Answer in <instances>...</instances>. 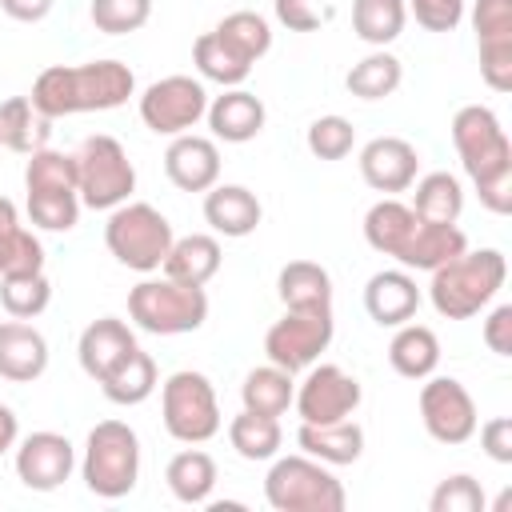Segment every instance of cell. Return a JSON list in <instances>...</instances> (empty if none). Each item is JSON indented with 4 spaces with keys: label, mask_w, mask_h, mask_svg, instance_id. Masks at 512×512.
Returning <instances> with one entry per match:
<instances>
[{
    "label": "cell",
    "mask_w": 512,
    "mask_h": 512,
    "mask_svg": "<svg viewBox=\"0 0 512 512\" xmlns=\"http://www.w3.org/2000/svg\"><path fill=\"white\" fill-rule=\"evenodd\" d=\"M420 220L432 224H456L464 212V184L452 172H428L412 180V204H408Z\"/></svg>",
    "instance_id": "obj_31"
},
{
    "label": "cell",
    "mask_w": 512,
    "mask_h": 512,
    "mask_svg": "<svg viewBox=\"0 0 512 512\" xmlns=\"http://www.w3.org/2000/svg\"><path fill=\"white\" fill-rule=\"evenodd\" d=\"M24 192H80L76 156L56 148H36L24 164Z\"/></svg>",
    "instance_id": "obj_38"
},
{
    "label": "cell",
    "mask_w": 512,
    "mask_h": 512,
    "mask_svg": "<svg viewBox=\"0 0 512 512\" xmlns=\"http://www.w3.org/2000/svg\"><path fill=\"white\" fill-rule=\"evenodd\" d=\"M44 272V244L32 228L20 224V212L8 196H0V276Z\"/></svg>",
    "instance_id": "obj_27"
},
{
    "label": "cell",
    "mask_w": 512,
    "mask_h": 512,
    "mask_svg": "<svg viewBox=\"0 0 512 512\" xmlns=\"http://www.w3.org/2000/svg\"><path fill=\"white\" fill-rule=\"evenodd\" d=\"M404 80V64L400 56H392L388 48H372L364 60H356L344 76V88L356 100H388Z\"/></svg>",
    "instance_id": "obj_33"
},
{
    "label": "cell",
    "mask_w": 512,
    "mask_h": 512,
    "mask_svg": "<svg viewBox=\"0 0 512 512\" xmlns=\"http://www.w3.org/2000/svg\"><path fill=\"white\" fill-rule=\"evenodd\" d=\"M88 16H92L96 32L128 36V32H140L152 20V0H92Z\"/></svg>",
    "instance_id": "obj_42"
},
{
    "label": "cell",
    "mask_w": 512,
    "mask_h": 512,
    "mask_svg": "<svg viewBox=\"0 0 512 512\" xmlns=\"http://www.w3.org/2000/svg\"><path fill=\"white\" fill-rule=\"evenodd\" d=\"M164 176L180 188V192H208L212 184H220V148L212 136H172L164 148Z\"/></svg>",
    "instance_id": "obj_16"
},
{
    "label": "cell",
    "mask_w": 512,
    "mask_h": 512,
    "mask_svg": "<svg viewBox=\"0 0 512 512\" xmlns=\"http://www.w3.org/2000/svg\"><path fill=\"white\" fill-rule=\"evenodd\" d=\"M208 112V92H204V80L196 76H160L152 80L144 92H140V120L148 132L156 136H184L192 132Z\"/></svg>",
    "instance_id": "obj_10"
},
{
    "label": "cell",
    "mask_w": 512,
    "mask_h": 512,
    "mask_svg": "<svg viewBox=\"0 0 512 512\" xmlns=\"http://www.w3.org/2000/svg\"><path fill=\"white\" fill-rule=\"evenodd\" d=\"M76 156V188H80V204L92 212H112L124 200H132L136 192V164L128 160V148L108 136H84V144L72 152Z\"/></svg>",
    "instance_id": "obj_8"
},
{
    "label": "cell",
    "mask_w": 512,
    "mask_h": 512,
    "mask_svg": "<svg viewBox=\"0 0 512 512\" xmlns=\"http://www.w3.org/2000/svg\"><path fill=\"white\" fill-rule=\"evenodd\" d=\"M128 320L152 336H184L204 328L208 292L196 284H180L168 276H148L128 292Z\"/></svg>",
    "instance_id": "obj_6"
},
{
    "label": "cell",
    "mask_w": 512,
    "mask_h": 512,
    "mask_svg": "<svg viewBox=\"0 0 512 512\" xmlns=\"http://www.w3.org/2000/svg\"><path fill=\"white\" fill-rule=\"evenodd\" d=\"M132 348H140V344H136V332H132L120 316H100V320H92V324L80 332L76 356H80L84 376L100 384Z\"/></svg>",
    "instance_id": "obj_21"
},
{
    "label": "cell",
    "mask_w": 512,
    "mask_h": 512,
    "mask_svg": "<svg viewBox=\"0 0 512 512\" xmlns=\"http://www.w3.org/2000/svg\"><path fill=\"white\" fill-rule=\"evenodd\" d=\"M220 260H224L220 240L208 236V232H192V236H176V240H172V248H168V256H164L160 272H164L168 280L204 288V284L220 272Z\"/></svg>",
    "instance_id": "obj_25"
},
{
    "label": "cell",
    "mask_w": 512,
    "mask_h": 512,
    "mask_svg": "<svg viewBox=\"0 0 512 512\" xmlns=\"http://www.w3.org/2000/svg\"><path fill=\"white\" fill-rule=\"evenodd\" d=\"M420 308V288L416 276L408 268H384L372 272L364 284V312L380 324V328H400L416 316Z\"/></svg>",
    "instance_id": "obj_20"
},
{
    "label": "cell",
    "mask_w": 512,
    "mask_h": 512,
    "mask_svg": "<svg viewBox=\"0 0 512 512\" xmlns=\"http://www.w3.org/2000/svg\"><path fill=\"white\" fill-rule=\"evenodd\" d=\"M360 400H364V388L352 372H344L340 364H308V376L296 384L292 408L300 424H332L352 416Z\"/></svg>",
    "instance_id": "obj_13"
},
{
    "label": "cell",
    "mask_w": 512,
    "mask_h": 512,
    "mask_svg": "<svg viewBox=\"0 0 512 512\" xmlns=\"http://www.w3.org/2000/svg\"><path fill=\"white\" fill-rule=\"evenodd\" d=\"M264 500L272 512H344L348 492L328 464L296 452L272 456V468L264 476Z\"/></svg>",
    "instance_id": "obj_4"
},
{
    "label": "cell",
    "mask_w": 512,
    "mask_h": 512,
    "mask_svg": "<svg viewBox=\"0 0 512 512\" xmlns=\"http://www.w3.org/2000/svg\"><path fill=\"white\" fill-rule=\"evenodd\" d=\"M216 480H220L216 460H212L204 448H184V452H176V456L168 460V468H164V484H168V492H172L180 504H208Z\"/></svg>",
    "instance_id": "obj_28"
},
{
    "label": "cell",
    "mask_w": 512,
    "mask_h": 512,
    "mask_svg": "<svg viewBox=\"0 0 512 512\" xmlns=\"http://www.w3.org/2000/svg\"><path fill=\"white\" fill-rule=\"evenodd\" d=\"M292 396H296V380H292V372H284L276 364L252 368L240 384V404L260 416H284L292 408Z\"/></svg>",
    "instance_id": "obj_34"
},
{
    "label": "cell",
    "mask_w": 512,
    "mask_h": 512,
    "mask_svg": "<svg viewBox=\"0 0 512 512\" xmlns=\"http://www.w3.org/2000/svg\"><path fill=\"white\" fill-rule=\"evenodd\" d=\"M480 48V76L492 92H512V40L476 44Z\"/></svg>",
    "instance_id": "obj_47"
},
{
    "label": "cell",
    "mask_w": 512,
    "mask_h": 512,
    "mask_svg": "<svg viewBox=\"0 0 512 512\" xmlns=\"http://www.w3.org/2000/svg\"><path fill=\"white\" fill-rule=\"evenodd\" d=\"M56 0H0V12L20 20V24H40L48 12H52Z\"/></svg>",
    "instance_id": "obj_50"
},
{
    "label": "cell",
    "mask_w": 512,
    "mask_h": 512,
    "mask_svg": "<svg viewBox=\"0 0 512 512\" xmlns=\"http://www.w3.org/2000/svg\"><path fill=\"white\" fill-rule=\"evenodd\" d=\"M276 296L292 312H332V276L316 260H288L276 276Z\"/></svg>",
    "instance_id": "obj_24"
},
{
    "label": "cell",
    "mask_w": 512,
    "mask_h": 512,
    "mask_svg": "<svg viewBox=\"0 0 512 512\" xmlns=\"http://www.w3.org/2000/svg\"><path fill=\"white\" fill-rule=\"evenodd\" d=\"M456 156L480 196V204L496 216L512 212V140L500 116L488 104H464L452 116Z\"/></svg>",
    "instance_id": "obj_2"
},
{
    "label": "cell",
    "mask_w": 512,
    "mask_h": 512,
    "mask_svg": "<svg viewBox=\"0 0 512 512\" xmlns=\"http://www.w3.org/2000/svg\"><path fill=\"white\" fill-rule=\"evenodd\" d=\"M48 340L28 320H0V380L32 384L48 372Z\"/></svg>",
    "instance_id": "obj_17"
},
{
    "label": "cell",
    "mask_w": 512,
    "mask_h": 512,
    "mask_svg": "<svg viewBox=\"0 0 512 512\" xmlns=\"http://www.w3.org/2000/svg\"><path fill=\"white\" fill-rule=\"evenodd\" d=\"M176 232L168 224V216L144 200H124L120 208L108 212L104 224V248L116 256V264L132 268V272H160L168 248H172Z\"/></svg>",
    "instance_id": "obj_7"
},
{
    "label": "cell",
    "mask_w": 512,
    "mask_h": 512,
    "mask_svg": "<svg viewBox=\"0 0 512 512\" xmlns=\"http://www.w3.org/2000/svg\"><path fill=\"white\" fill-rule=\"evenodd\" d=\"M472 32H476V44L512 40V0H476L472 4Z\"/></svg>",
    "instance_id": "obj_44"
},
{
    "label": "cell",
    "mask_w": 512,
    "mask_h": 512,
    "mask_svg": "<svg viewBox=\"0 0 512 512\" xmlns=\"http://www.w3.org/2000/svg\"><path fill=\"white\" fill-rule=\"evenodd\" d=\"M156 384H160L156 360H152L144 348H132V352L100 380V392H104L112 404H120V408H136V404H144V400L156 392Z\"/></svg>",
    "instance_id": "obj_29"
},
{
    "label": "cell",
    "mask_w": 512,
    "mask_h": 512,
    "mask_svg": "<svg viewBox=\"0 0 512 512\" xmlns=\"http://www.w3.org/2000/svg\"><path fill=\"white\" fill-rule=\"evenodd\" d=\"M388 364L404 380H428L440 364V340L428 324H400L388 340Z\"/></svg>",
    "instance_id": "obj_26"
},
{
    "label": "cell",
    "mask_w": 512,
    "mask_h": 512,
    "mask_svg": "<svg viewBox=\"0 0 512 512\" xmlns=\"http://www.w3.org/2000/svg\"><path fill=\"white\" fill-rule=\"evenodd\" d=\"M480 336H484L488 352H496V356H512V304H496V308L488 312Z\"/></svg>",
    "instance_id": "obj_49"
},
{
    "label": "cell",
    "mask_w": 512,
    "mask_h": 512,
    "mask_svg": "<svg viewBox=\"0 0 512 512\" xmlns=\"http://www.w3.org/2000/svg\"><path fill=\"white\" fill-rule=\"evenodd\" d=\"M332 336H336L332 312L284 308V316L264 332V352H268V364H276L284 372H304L308 364L320 360V352H328Z\"/></svg>",
    "instance_id": "obj_11"
},
{
    "label": "cell",
    "mask_w": 512,
    "mask_h": 512,
    "mask_svg": "<svg viewBox=\"0 0 512 512\" xmlns=\"http://www.w3.org/2000/svg\"><path fill=\"white\" fill-rule=\"evenodd\" d=\"M16 440H20V420H16V412L8 404H0V456L12 452Z\"/></svg>",
    "instance_id": "obj_51"
},
{
    "label": "cell",
    "mask_w": 512,
    "mask_h": 512,
    "mask_svg": "<svg viewBox=\"0 0 512 512\" xmlns=\"http://www.w3.org/2000/svg\"><path fill=\"white\" fill-rule=\"evenodd\" d=\"M84 488L100 500H124L140 480V436L124 420H100L80 456Z\"/></svg>",
    "instance_id": "obj_5"
},
{
    "label": "cell",
    "mask_w": 512,
    "mask_h": 512,
    "mask_svg": "<svg viewBox=\"0 0 512 512\" xmlns=\"http://www.w3.org/2000/svg\"><path fill=\"white\" fill-rule=\"evenodd\" d=\"M0 304L16 320H36L52 304V280L44 272H20V276H0Z\"/></svg>",
    "instance_id": "obj_39"
},
{
    "label": "cell",
    "mask_w": 512,
    "mask_h": 512,
    "mask_svg": "<svg viewBox=\"0 0 512 512\" xmlns=\"http://www.w3.org/2000/svg\"><path fill=\"white\" fill-rule=\"evenodd\" d=\"M136 96V76L124 60H88V64H52L32 80V108L48 120L76 112H112Z\"/></svg>",
    "instance_id": "obj_1"
},
{
    "label": "cell",
    "mask_w": 512,
    "mask_h": 512,
    "mask_svg": "<svg viewBox=\"0 0 512 512\" xmlns=\"http://www.w3.org/2000/svg\"><path fill=\"white\" fill-rule=\"evenodd\" d=\"M220 40H228L244 60H260V56H268V48H272V24L260 16V12H252V8H236V12H228L216 28H212Z\"/></svg>",
    "instance_id": "obj_37"
},
{
    "label": "cell",
    "mask_w": 512,
    "mask_h": 512,
    "mask_svg": "<svg viewBox=\"0 0 512 512\" xmlns=\"http://www.w3.org/2000/svg\"><path fill=\"white\" fill-rule=\"evenodd\" d=\"M76 468V448L64 432H28L16 440V480L28 492H56Z\"/></svg>",
    "instance_id": "obj_14"
},
{
    "label": "cell",
    "mask_w": 512,
    "mask_h": 512,
    "mask_svg": "<svg viewBox=\"0 0 512 512\" xmlns=\"http://www.w3.org/2000/svg\"><path fill=\"white\" fill-rule=\"evenodd\" d=\"M428 508H432V512H484L488 500H484V488H480L476 476L452 472V476H444V480L432 488Z\"/></svg>",
    "instance_id": "obj_43"
},
{
    "label": "cell",
    "mask_w": 512,
    "mask_h": 512,
    "mask_svg": "<svg viewBox=\"0 0 512 512\" xmlns=\"http://www.w3.org/2000/svg\"><path fill=\"white\" fill-rule=\"evenodd\" d=\"M420 424L436 444H468L476 436V400L456 376H428L420 384Z\"/></svg>",
    "instance_id": "obj_12"
},
{
    "label": "cell",
    "mask_w": 512,
    "mask_h": 512,
    "mask_svg": "<svg viewBox=\"0 0 512 512\" xmlns=\"http://www.w3.org/2000/svg\"><path fill=\"white\" fill-rule=\"evenodd\" d=\"M428 300L444 320H472L480 316L496 292L508 280V260L500 248H476L444 260L440 268L428 272Z\"/></svg>",
    "instance_id": "obj_3"
},
{
    "label": "cell",
    "mask_w": 512,
    "mask_h": 512,
    "mask_svg": "<svg viewBox=\"0 0 512 512\" xmlns=\"http://www.w3.org/2000/svg\"><path fill=\"white\" fill-rule=\"evenodd\" d=\"M80 208V192H28V220L44 232H72Z\"/></svg>",
    "instance_id": "obj_41"
},
{
    "label": "cell",
    "mask_w": 512,
    "mask_h": 512,
    "mask_svg": "<svg viewBox=\"0 0 512 512\" xmlns=\"http://www.w3.org/2000/svg\"><path fill=\"white\" fill-rule=\"evenodd\" d=\"M476 428H480L484 456L496 460V464H512V416H492V420H484Z\"/></svg>",
    "instance_id": "obj_48"
},
{
    "label": "cell",
    "mask_w": 512,
    "mask_h": 512,
    "mask_svg": "<svg viewBox=\"0 0 512 512\" xmlns=\"http://www.w3.org/2000/svg\"><path fill=\"white\" fill-rule=\"evenodd\" d=\"M208 128H212V140H224V144H248L264 132V120H268V108L256 92L248 88H224L216 100H208V112H204Z\"/></svg>",
    "instance_id": "obj_18"
},
{
    "label": "cell",
    "mask_w": 512,
    "mask_h": 512,
    "mask_svg": "<svg viewBox=\"0 0 512 512\" xmlns=\"http://www.w3.org/2000/svg\"><path fill=\"white\" fill-rule=\"evenodd\" d=\"M304 144H308V152H312L316 160H344V156L356 148V128H352L348 116L328 112V116H316V120L308 124Z\"/></svg>",
    "instance_id": "obj_40"
},
{
    "label": "cell",
    "mask_w": 512,
    "mask_h": 512,
    "mask_svg": "<svg viewBox=\"0 0 512 512\" xmlns=\"http://www.w3.org/2000/svg\"><path fill=\"white\" fill-rule=\"evenodd\" d=\"M48 124L52 120L40 116L28 96H8L0 104V148L20 152V156H32L36 148H48V136H52Z\"/></svg>",
    "instance_id": "obj_30"
},
{
    "label": "cell",
    "mask_w": 512,
    "mask_h": 512,
    "mask_svg": "<svg viewBox=\"0 0 512 512\" xmlns=\"http://www.w3.org/2000/svg\"><path fill=\"white\" fill-rule=\"evenodd\" d=\"M408 24L404 0H352V32L368 48H388Z\"/></svg>",
    "instance_id": "obj_36"
},
{
    "label": "cell",
    "mask_w": 512,
    "mask_h": 512,
    "mask_svg": "<svg viewBox=\"0 0 512 512\" xmlns=\"http://www.w3.org/2000/svg\"><path fill=\"white\" fill-rule=\"evenodd\" d=\"M272 16L288 32H316L320 24L332 20V4L328 0H272Z\"/></svg>",
    "instance_id": "obj_45"
},
{
    "label": "cell",
    "mask_w": 512,
    "mask_h": 512,
    "mask_svg": "<svg viewBox=\"0 0 512 512\" xmlns=\"http://www.w3.org/2000/svg\"><path fill=\"white\" fill-rule=\"evenodd\" d=\"M204 220H208L212 236L244 240L260 228L264 208H260V196L244 184H212L204 192Z\"/></svg>",
    "instance_id": "obj_19"
},
{
    "label": "cell",
    "mask_w": 512,
    "mask_h": 512,
    "mask_svg": "<svg viewBox=\"0 0 512 512\" xmlns=\"http://www.w3.org/2000/svg\"><path fill=\"white\" fill-rule=\"evenodd\" d=\"M296 444H300V452L316 456L320 464L340 468V464H356L364 456V428L352 416L332 420V424H300Z\"/></svg>",
    "instance_id": "obj_23"
},
{
    "label": "cell",
    "mask_w": 512,
    "mask_h": 512,
    "mask_svg": "<svg viewBox=\"0 0 512 512\" xmlns=\"http://www.w3.org/2000/svg\"><path fill=\"white\" fill-rule=\"evenodd\" d=\"M160 420L164 432L180 444H208L224 416H220V400L216 388L204 372L196 368H180L160 384Z\"/></svg>",
    "instance_id": "obj_9"
},
{
    "label": "cell",
    "mask_w": 512,
    "mask_h": 512,
    "mask_svg": "<svg viewBox=\"0 0 512 512\" xmlns=\"http://www.w3.org/2000/svg\"><path fill=\"white\" fill-rule=\"evenodd\" d=\"M360 176L372 192L384 196L408 192L412 180L420 176V152L404 136H376L360 148Z\"/></svg>",
    "instance_id": "obj_15"
},
{
    "label": "cell",
    "mask_w": 512,
    "mask_h": 512,
    "mask_svg": "<svg viewBox=\"0 0 512 512\" xmlns=\"http://www.w3.org/2000/svg\"><path fill=\"white\" fill-rule=\"evenodd\" d=\"M464 4H468V0H404V8H408V12L416 16V24L428 28V32H452V28H460Z\"/></svg>",
    "instance_id": "obj_46"
},
{
    "label": "cell",
    "mask_w": 512,
    "mask_h": 512,
    "mask_svg": "<svg viewBox=\"0 0 512 512\" xmlns=\"http://www.w3.org/2000/svg\"><path fill=\"white\" fill-rule=\"evenodd\" d=\"M228 444L236 448L240 460H252V464L280 456V444H284L280 416H260V412L240 408V416H232L228 424Z\"/></svg>",
    "instance_id": "obj_35"
},
{
    "label": "cell",
    "mask_w": 512,
    "mask_h": 512,
    "mask_svg": "<svg viewBox=\"0 0 512 512\" xmlns=\"http://www.w3.org/2000/svg\"><path fill=\"white\" fill-rule=\"evenodd\" d=\"M464 248H468V236L456 224H432V220L416 216V224L408 228V236H404V244H400V252L392 260L400 268H408V272H432L444 260L460 256Z\"/></svg>",
    "instance_id": "obj_22"
},
{
    "label": "cell",
    "mask_w": 512,
    "mask_h": 512,
    "mask_svg": "<svg viewBox=\"0 0 512 512\" xmlns=\"http://www.w3.org/2000/svg\"><path fill=\"white\" fill-rule=\"evenodd\" d=\"M192 64L200 72V80H212L220 88H240L252 76V60H244L228 40H220L216 32L196 36L192 44Z\"/></svg>",
    "instance_id": "obj_32"
}]
</instances>
